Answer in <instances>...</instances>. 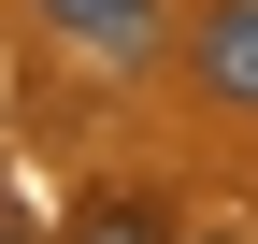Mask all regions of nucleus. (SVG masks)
<instances>
[{
	"label": "nucleus",
	"mask_w": 258,
	"mask_h": 244,
	"mask_svg": "<svg viewBox=\"0 0 258 244\" xmlns=\"http://www.w3.org/2000/svg\"><path fill=\"white\" fill-rule=\"evenodd\" d=\"M201 244H244V230H201Z\"/></svg>",
	"instance_id": "39448f33"
},
{
	"label": "nucleus",
	"mask_w": 258,
	"mask_h": 244,
	"mask_svg": "<svg viewBox=\"0 0 258 244\" xmlns=\"http://www.w3.org/2000/svg\"><path fill=\"white\" fill-rule=\"evenodd\" d=\"M72 244H172V216H158V201H86Z\"/></svg>",
	"instance_id": "7ed1b4c3"
},
{
	"label": "nucleus",
	"mask_w": 258,
	"mask_h": 244,
	"mask_svg": "<svg viewBox=\"0 0 258 244\" xmlns=\"http://www.w3.org/2000/svg\"><path fill=\"white\" fill-rule=\"evenodd\" d=\"M186 72H201L230 115H258V0H201V29H186Z\"/></svg>",
	"instance_id": "f257e3e1"
},
{
	"label": "nucleus",
	"mask_w": 258,
	"mask_h": 244,
	"mask_svg": "<svg viewBox=\"0 0 258 244\" xmlns=\"http://www.w3.org/2000/svg\"><path fill=\"white\" fill-rule=\"evenodd\" d=\"M0 244H29V216H15V201H0Z\"/></svg>",
	"instance_id": "20e7f679"
},
{
	"label": "nucleus",
	"mask_w": 258,
	"mask_h": 244,
	"mask_svg": "<svg viewBox=\"0 0 258 244\" xmlns=\"http://www.w3.org/2000/svg\"><path fill=\"white\" fill-rule=\"evenodd\" d=\"M43 29L86 57H158V0H43Z\"/></svg>",
	"instance_id": "f03ea898"
}]
</instances>
